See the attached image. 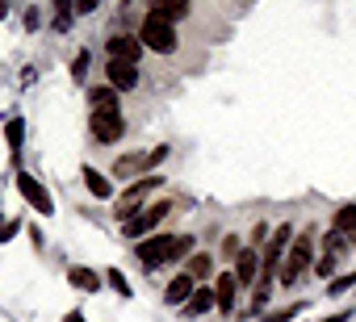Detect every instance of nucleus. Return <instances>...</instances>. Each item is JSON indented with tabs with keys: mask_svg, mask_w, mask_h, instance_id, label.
I'll use <instances>...</instances> for the list:
<instances>
[{
	"mask_svg": "<svg viewBox=\"0 0 356 322\" xmlns=\"http://www.w3.org/2000/svg\"><path fill=\"white\" fill-rule=\"evenodd\" d=\"M105 46H109V59H122V63H138V55H143V42L130 34H113Z\"/></svg>",
	"mask_w": 356,
	"mask_h": 322,
	"instance_id": "11",
	"label": "nucleus"
},
{
	"mask_svg": "<svg viewBox=\"0 0 356 322\" xmlns=\"http://www.w3.org/2000/svg\"><path fill=\"white\" fill-rule=\"evenodd\" d=\"M239 251H243V243H239L235 235H227V239H222V255H227V260H239Z\"/></svg>",
	"mask_w": 356,
	"mask_h": 322,
	"instance_id": "27",
	"label": "nucleus"
},
{
	"mask_svg": "<svg viewBox=\"0 0 356 322\" xmlns=\"http://www.w3.org/2000/svg\"><path fill=\"white\" fill-rule=\"evenodd\" d=\"M151 168V155H118V164H113V180H138V172Z\"/></svg>",
	"mask_w": 356,
	"mask_h": 322,
	"instance_id": "10",
	"label": "nucleus"
},
{
	"mask_svg": "<svg viewBox=\"0 0 356 322\" xmlns=\"http://www.w3.org/2000/svg\"><path fill=\"white\" fill-rule=\"evenodd\" d=\"M72 76H76V80H84V76H88V51L72 59Z\"/></svg>",
	"mask_w": 356,
	"mask_h": 322,
	"instance_id": "28",
	"label": "nucleus"
},
{
	"mask_svg": "<svg viewBox=\"0 0 356 322\" xmlns=\"http://www.w3.org/2000/svg\"><path fill=\"white\" fill-rule=\"evenodd\" d=\"M67 280H72L76 289H84V293H97V289H101V276H97L92 268H80V264L67 272Z\"/></svg>",
	"mask_w": 356,
	"mask_h": 322,
	"instance_id": "18",
	"label": "nucleus"
},
{
	"mask_svg": "<svg viewBox=\"0 0 356 322\" xmlns=\"http://www.w3.org/2000/svg\"><path fill=\"white\" fill-rule=\"evenodd\" d=\"M63 322H84V314H80V310H67V318H63Z\"/></svg>",
	"mask_w": 356,
	"mask_h": 322,
	"instance_id": "33",
	"label": "nucleus"
},
{
	"mask_svg": "<svg viewBox=\"0 0 356 322\" xmlns=\"http://www.w3.org/2000/svg\"><path fill=\"white\" fill-rule=\"evenodd\" d=\"M323 322H352V314L343 310V314H331V318H323Z\"/></svg>",
	"mask_w": 356,
	"mask_h": 322,
	"instance_id": "32",
	"label": "nucleus"
},
{
	"mask_svg": "<svg viewBox=\"0 0 356 322\" xmlns=\"http://www.w3.org/2000/svg\"><path fill=\"white\" fill-rule=\"evenodd\" d=\"M17 189H22V197L38 210V214H55V201H51V193L42 189V180L38 176H30V172H17Z\"/></svg>",
	"mask_w": 356,
	"mask_h": 322,
	"instance_id": "7",
	"label": "nucleus"
},
{
	"mask_svg": "<svg viewBox=\"0 0 356 322\" xmlns=\"http://www.w3.org/2000/svg\"><path fill=\"white\" fill-rule=\"evenodd\" d=\"M138 42H143L147 51H155V55H176V46H181V38H176V26L163 22V17H155V13L143 17V26H138Z\"/></svg>",
	"mask_w": 356,
	"mask_h": 322,
	"instance_id": "2",
	"label": "nucleus"
},
{
	"mask_svg": "<svg viewBox=\"0 0 356 322\" xmlns=\"http://www.w3.org/2000/svg\"><path fill=\"white\" fill-rule=\"evenodd\" d=\"M9 17V5H5V0H0V22H5Z\"/></svg>",
	"mask_w": 356,
	"mask_h": 322,
	"instance_id": "34",
	"label": "nucleus"
},
{
	"mask_svg": "<svg viewBox=\"0 0 356 322\" xmlns=\"http://www.w3.org/2000/svg\"><path fill=\"white\" fill-rule=\"evenodd\" d=\"M335 260H339V255H331V251H323V255L314 260V276H318V280H327V276L335 272Z\"/></svg>",
	"mask_w": 356,
	"mask_h": 322,
	"instance_id": "23",
	"label": "nucleus"
},
{
	"mask_svg": "<svg viewBox=\"0 0 356 322\" xmlns=\"http://www.w3.org/2000/svg\"><path fill=\"white\" fill-rule=\"evenodd\" d=\"M105 280H109V285H113V289H118L122 297H130V285H126V276H122L118 268H109V272H105Z\"/></svg>",
	"mask_w": 356,
	"mask_h": 322,
	"instance_id": "26",
	"label": "nucleus"
},
{
	"mask_svg": "<svg viewBox=\"0 0 356 322\" xmlns=\"http://www.w3.org/2000/svg\"><path fill=\"white\" fill-rule=\"evenodd\" d=\"M159 185H163V176H138V180H130V185L122 189V197H118V222L134 218V214L147 205V197H151Z\"/></svg>",
	"mask_w": 356,
	"mask_h": 322,
	"instance_id": "3",
	"label": "nucleus"
},
{
	"mask_svg": "<svg viewBox=\"0 0 356 322\" xmlns=\"http://www.w3.org/2000/svg\"><path fill=\"white\" fill-rule=\"evenodd\" d=\"M348 243H352V239H343L339 230H327V239H323V247H327L331 255H343V251H348Z\"/></svg>",
	"mask_w": 356,
	"mask_h": 322,
	"instance_id": "22",
	"label": "nucleus"
},
{
	"mask_svg": "<svg viewBox=\"0 0 356 322\" xmlns=\"http://www.w3.org/2000/svg\"><path fill=\"white\" fill-rule=\"evenodd\" d=\"M256 276H260V247H243L239 260H235V280H239V289L256 285Z\"/></svg>",
	"mask_w": 356,
	"mask_h": 322,
	"instance_id": "9",
	"label": "nucleus"
},
{
	"mask_svg": "<svg viewBox=\"0 0 356 322\" xmlns=\"http://www.w3.org/2000/svg\"><path fill=\"white\" fill-rule=\"evenodd\" d=\"M302 310H306V305L298 301V305H285V310H273V314H264V322H289V318H293V314H302Z\"/></svg>",
	"mask_w": 356,
	"mask_h": 322,
	"instance_id": "25",
	"label": "nucleus"
},
{
	"mask_svg": "<svg viewBox=\"0 0 356 322\" xmlns=\"http://www.w3.org/2000/svg\"><path fill=\"white\" fill-rule=\"evenodd\" d=\"M105 80H109V88L130 92V88H138V67H134V63H122V59H109Z\"/></svg>",
	"mask_w": 356,
	"mask_h": 322,
	"instance_id": "8",
	"label": "nucleus"
},
{
	"mask_svg": "<svg viewBox=\"0 0 356 322\" xmlns=\"http://www.w3.org/2000/svg\"><path fill=\"white\" fill-rule=\"evenodd\" d=\"M72 5H76V0H55V13L59 17H72Z\"/></svg>",
	"mask_w": 356,
	"mask_h": 322,
	"instance_id": "31",
	"label": "nucleus"
},
{
	"mask_svg": "<svg viewBox=\"0 0 356 322\" xmlns=\"http://www.w3.org/2000/svg\"><path fill=\"white\" fill-rule=\"evenodd\" d=\"M352 285H356V272H343V276H335V280L327 285V293H331V297H339V293H348Z\"/></svg>",
	"mask_w": 356,
	"mask_h": 322,
	"instance_id": "24",
	"label": "nucleus"
},
{
	"mask_svg": "<svg viewBox=\"0 0 356 322\" xmlns=\"http://www.w3.org/2000/svg\"><path fill=\"white\" fill-rule=\"evenodd\" d=\"M210 310H214V289L197 285V289H193V297L185 301V314H189V318H202V314H210Z\"/></svg>",
	"mask_w": 356,
	"mask_h": 322,
	"instance_id": "15",
	"label": "nucleus"
},
{
	"mask_svg": "<svg viewBox=\"0 0 356 322\" xmlns=\"http://www.w3.org/2000/svg\"><path fill=\"white\" fill-rule=\"evenodd\" d=\"M193 289H197V280H193L189 272H181V276H172V280H168L163 301H168V305H185V301L193 297Z\"/></svg>",
	"mask_w": 356,
	"mask_h": 322,
	"instance_id": "12",
	"label": "nucleus"
},
{
	"mask_svg": "<svg viewBox=\"0 0 356 322\" xmlns=\"http://www.w3.org/2000/svg\"><path fill=\"white\" fill-rule=\"evenodd\" d=\"M101 5V0H76V5H72V13H92Z\"/></svg>",
	"mask_w": 356,
	"mask_h": 322,
	"instance_id": "30",
	"label": "nucleus"
},
{
	"mask_svg": "<svg viewBox=\"0 0 356 322\" xmlns=\"http://www.w3.org/2000/svg\"><path fill=\"white\" fill-rule=\"evenodd\" d=\"M134 251H138V260L147 268H159V264L172 260V235H147V239H138Z\"/></svg>",
	"mask_w": 356,
	"mask_h": 322,
	"instance_id": "6",
	"label": "nucleus"
},
{
	"mask_svg": "<svg viewBox=\"0 0 356 322\" xmlns=\"http://www.w3.org/2000/svg\"><path fill=\"white\" fill-rule=\"evenodd\" d=\"M88 130H92L97 142H118L126 134V117H122V109H92L88 113Z\"/></svg>",
	"mask_w": 356,
	"mask_h": 322,
	"instance_id": "5",
	"label": "nucleus"
},
{
	"mask_svg": "<svg viewBox=\"0 0 356 322\" xmlns=\"http://www.w3.org/2000/svg\"><path fill=\"white\" fill-rule=\"evenodd\" d=\"M84 185H88V193H92V197H101V201H109V197H113L109 176H105V172H97V168H84Z\"/></svg>",
	"mask_w": 356,
	"mask_h": 322,
	"instance_id": "17",
	"label": "nucleus"
},
{
	"mask_svg": "<svg viewBox=\"0 0 356 322\" xmlns=\"http://www.w3.org/2000/svg\"><path fill=\"white\" fill-rule=\"evenodd\" d=\"M306 268H314V226H306L302 235H293L289 255H285L281 268H277V280H281V285H298Z\"/></svg>",
	"mask_w": 356,
	"mask_h": 322,
	"instance_id": "1",
	"label": "nucleus"
},
{
	"mask_svg": "<svg viewBox=\"0 0 356 322\" xmlns=\"http://www.w3.org/2000/svg\"><path fill=\"white\" fill-rule=\"evenodd\" d=\"M5 142H9L13 155L22 151V142H26V121H22V117H9V121H5Z\"/></svg>",
	"mask_w": 356,
	"mask_h": 322,
	"instance_id": "19",
	"label": "nucleus"
},
{
	"mask_svg": "<svg viewBox=\"0 0 356 322\" xmlns=\"http://www.w3.org/2000/svg\"><path fill=\"white\" fill-rule=\"evenodd\" d=\"M235 293H239L235 272H222V276H218V285H214V305H218L222 314H231V310H235Z\"/></svg>",
	"mask_w": 356,
	"mask_h": 322,
	"instance_id": "13",
	"label": "nucleus"
},
{
	"mask_svg": "<svg viewBox=\"0 0 356 322\" xmlns=\"http://www.w3.org/2000/svg\"><path fill=\"white\" fill-rule=\"evenodd\" d=\"M168 214H172V205H168V201H151V205H143L134 218H126V222H122V235H126V239H147V235L168 218Z\"/></svg>",
	"mask_w": 356,
	"mask_h": 322,
	"instance_id": "4",
	"label": "nucleus"
},
{
	"mask_svg": "<svg viewBox=\"0 0 356 322\" xmlns=\"http://www.w3.org/2000/svg\"><path fill=\"white\" fill-rule=\"evenodd\" d=\"M88 101H92V109H118V88L101 84V88H92V92H88Z\"/></svg>",
	"mask_w": 356,
	"mask_h": 322,
	"instance_id": "20",
	"label": "nucleus"
},
{
	"mask_svg": "<svg viewBox=\"0 0 356 322\" xmlns=\"http://www.w3.org/2000/svg\"><path fill=\"white\" fill-rule=\"evenodd\" d=\"M17 230H22V222H17V218H5V222H0V243H5V239H13Z\"/></svg>",
	"mask_w": 356,
	"mask_h": 322,
	"instance_id": "29",
	"label": "nucleus"
},
{
	"mask_svg": "<svg viewBox=\"0 0 356 322\" xmlns=\"http://www.w3.org/2000/svg\"><path fill=\"white\" fill-rule=\"evenodd\" d=\"M151 9L163 22H185L189 17V0H151Z\"/></svg>",
	"mask_w": 356,
	"mask_h": 322,
	"instance_id": "14",
	"label": "nucleus"
},
{
	"mask_svg": "<svg viewBox=\"0 0 356 322\" xmlns=\"http://www.w3.org/2000/svg\"><path fill=\"white\" fill-rule=\"evenodd\" d=\"M331 230H339L343 239H352V243H356V205H352V201L335 210V218H331Z\"/></svg>",
	"mask_w": 356,
	"mask_h": 322,
	"instance_id": "16",
	"label": "nucleus"
},
{
	"mask_svg": "<svg viewBox=\"0 0 356 322\" xmlns=\"http://www.w3.org/2000/svg\"><path fill=\"white\" fill-rule=\"evenodd\" d=\"M185 272H189V276H193V280H197V285H202V280H206V276H210V255H193V260H189V268H185Z\"/></svg>",
	"mask_w": 356,
	"mask_h": 322,
	"instance_id": "21",
	"label": "nucleus"
}]
</instances>
